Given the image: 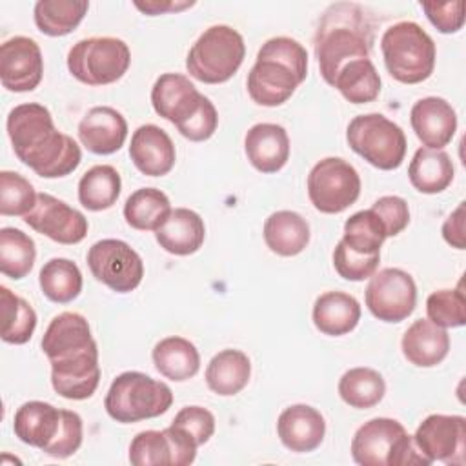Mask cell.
Returning <instances> with one entry per match:
<instances>
[{
    "mask_svg": "<svg viewBox=\"0 0 466 466\" xmlns=\"http://www.w3.org/2000/svg\"><path fill=\"white\" fill-rule=\"evenodd\" d=\"M53 390L69 400L89 399L100 382L98 348L75 353L66 359L49 360Z\"/></svg>",
    "mask_w": 466,
    "mask_h": 466,
    "instance_id": "obj_15",
    "label": "cell"
},
{
    "mask_svg": "<svg viewBox=\"0 0 466 466\" xmlns=\"http://www.w3.org/2000/svg\"><path fill=\"white\" fill-rule=\"evenodd\" d=\"M24 222L53 242L67 246L82 242L89 229L87 218L78 209L49 193H38L36 206L24 217Z\"/></svg>",
    "mask_w": 466,
    "mask_h": 466,
    "instance_id": "obj_13",
    "label": "cell"
},
{
    "mask_svg": "<svg viewBox=\"0 0 466 466\" xmlns=\"http://www.w3.org/2000/svg\"><path fill=\"white\" fill-rule=\"evenodd\" d=\"M38 284L44 297H47L51 302L67 304L80 295L84 280L80 268L73 260L53 257L42 266Z\"/></svg>",
    "mask_w": 466,
    "mask_h": 466,
    "instance_id": "obj_35",
    "label": "cell"
},
{
    "mask_svg": "<svg viewBox=\"0 0 466 466\" xmlns=\"http://www.w3.org/2000/svg\"><path fill=\"white\" fill-rule=\"evenodd\" d=\"M38 193L33 184L16 171H0V215L25 217L36 206Z\"/></svg>",
    "mask_w": 466,
    "mask_h": 466,
    "instance_id": "obj_41",
    "label": "cell"
},
{
    "mask_svg": "<svg viewBox=\"0 0 466 466\" xmlns=\"http://www.w3.org/2000/svg\"><path fill=\"white\" fill-rule=\"evenodd\" d=\"M451 157L442 149L419 147L408 166V178L411 186L426 195L444 191L453 180Z\"/></svg>",
    "mask_w": 466,
    "mask_h": 466,
    "instance_id": "obj_31",
    "label": "cell"
},
{
    "mask_svg": "<svg viewBox=\"0 0 466 466\" xmlns=\"http://www.w3.org/2000/svg\"><path fill=\"white\" fill-rule=\"evenodd\" d=\"M60 422V408L44 400H27L15 411L13 431L24 444L44 451L56 437Z\"/></svg>",
    "mask_w": 466,
    "mask_h": 466,
    "instance_id": "obj_26",
    "label": "cell"
},
{
    "mask_svg": "<svg viewBox=\"0 0 466 466\" xmlns=\"http://www.w3.org/2000/svg\"><path fill=\"white\" fill-rule=\"evenodd\" d=\"M422 11L426 13V18L431 22V25L444 33L451 35L462 29L464 25V2H420Z\"/></svg>",
    "mask_w": 466,
    "mask_h": 466,
    "instance_id": "obj_48",
    "label": "cell"
},
{
    "mask_svg": "<svg viewBox=\"0 0 466 466\" xmlns=\"http://www.w3.org/2000/svg\"><path fill=\"white\" fill-rule=\"evenodd\" d=\"M410 122L428 149H442L451 142L457 131V113L451 104L441 96H424L411 106Z\"/></svg>",
    "mask_w": 466,
    "mask_h": 466,
    "instance_id": "obj_17",
    "label": "cell"
},
{
    "mask_svg": "<svg viewBox=\"0 0 466 466\" xmlns=\"http://www.w3.org/2000/svg\"><path fill=\"white\" fill-rule=\"evenodd\" d=\"M348 146L377 169H397L406 157V135L382 113L355 116L346 129Z\"/></svg>",
    "mask_w": 466,
    "mask_h": 466,
    "instance_id": "obj_7",
    "label": "cell"
},
{
    "mask_svg": "<svg viewBox=\"0 0 466 466\" xmlns=\"http://www.w3.org/2000/svg\"><path fill=\"white\" fill-rule=\"evenodd\" d=\"M217 126H218L217 107L213 106V102L208 96H204L200 100L197 111L187 120H184L182 124H178L175 127L178 129V133L184 138H187L191 142H204L215 135Z\"/></svg>",
    "mask_w": 466,
    "mask_h": 466,
    "instance_id": "obj_47",
    "label": "cell"
},
{
    "mask_svg": "<svg viewBox=\"0 0 466 466\" xmlns=\"http://www.w3.org/2000/svg\"><path fill=\"white\" fill-rule=\"evenodd\" d=\"M129 64L131 51L116 36L82 38L67 53L69 73L87 86H107L120 80Z\"/></svg>",
    "mask_w": 466,
    "mask_h": 466,
    "instance_id": "obj_8",
    "label": "cell"
},
{
    "mask_svg": "<svg viewBox=\"0 0 466 466\" xmlns=\"http://www.w3.org/2000/svg\"><path fill=\"white\" fill-rule=\"evenodd\" d=\"M428 319L441 328H461L466 324V297L462 282L453 289H437L426 299Z\"/></svg>",
    "mask_w": 466,
    "mask_h": 466,
    "instance_id": "obj_42",
    "label": "cell"
},
{
    "mask_svg": "<svg viewBox=\"0 0 466 466\" xmlns=\"http://www.w3.org/2000/svg\"><path fill=\"white\" fill-rule=\"evenodd\" d=\"M244 151L257 171L277 173L289 160L288 131L273 122H258L248 129Z\"/></svg>",
    "mask_w": 466,
    "mask_h": 466,
    "instance_id": "obj_23",
    "label": "cell"
},
{
    "mask_svg": "<svg viewBox=\"0 0 466 466\" xmlns=\"http://www.w3.org/2000/svg\"><path fill=\"white\" fill-rule=\"evenodd\" d=\"M171 404V388L142 371H124L116 375L104 399L107 415L120 424L160 417Z\"/></svg>",
    "mask_w": 466,
    "mask_h": 466,
    "instance_id": "obj_5",
    "label": "cell"
},
{
    "mask_svg": "<svg viewBox=\"0 0 466 466\" xmlns=\"http://www.w3.org/2000/svg\"><path fill=\"white\" fill-rule=\"evenodd\" d=\"M311 319L320 333L340 337L357 328L360 320V304L350 293L326 291L315 299Z\"/></svg>",
    "mask_w": 466,
    "mask_h": 466,
    "instance_id": "obj_27",
    "label": "cell"
},
{
    "mask_svg": "<svg viewBox=\"0 0 466 466\" xmlns=\"http://www.w3.org/2000/svg\"><path fill=\"white\" fill-rule=\"evenodd\" d=\"M351 457L360 466H430L419 451L413 435L390 417L364 422L351 439Z\"/></svg>",
    "mask_w": 466,
    "mask_h": 466,
    "instance_id": "obj_3",
    "label": "cell"
},
{
    "mask_svg": "<svg viewBox=\"0 0 466 466\" xmlns=\"http://www.w3.org/2000/svg\"><path fill=\"white\" fill-rule=\"evenodd\" d=\"M129 158L146 177L167 175L177 160L171 137L155 124H142L131 135Z\"/></svg>",
    "mask_w": 466,
    "mask_h": 466,
    "instance_id": "obj_18",
    "label": "cell"
},
{
    "mask_svg": "<svg viewBox=\"0 0 466 466\" xmlns=\"http://www.w3.org/2000/svg\"><path fill=\"white\" fill-rule=\"evenodd\" d=\"M40 344L49 360L96 348L87 319L76 311H64L53 317Z\"/></svg>",
    "mask_w": 466,
    "mask_h": 466,
    "instance_id": "obj_22",
    "label": "cell"
},
{
    "mask_svg": "<svg viewBox=\"0 0 466 466\" xmlns=\"http://www.w3.org/2000/svg\"><path fill=\"white\" fill-rule=\"evenodd\" d=\"M169 444H171V466H187L195 461L198 444L197 441L182 428L169 424L164 428Z\"/></svg>",
    "mask_w": 466,
    "mask_h": 466,
    "instance_id": "obj_51",
    "label": "cell"
},
{
    "mask_svg": "<svg viewBox=\"0 0 466 466\" xmlns=\"http://www.w3.org/2000/svg\"><path fill=\"white\" fill-rule=\"evenodd\" d=\"M204 95L193 82L180 73L160 75L151 87V104L158 116L169 120L173 126L187 120L198 107Z\"/></svg>",
    "mask_w": 466,
    "mask_h": 466,
    "instance_id": "obj_20",
    "label": "cell"
},
{
    "mask_svg": "<svg viewBox=\"0 0 466 466\" xmlns=\"http://www.w3.org/2000/svg\"><path fill=\"white\" fill-rule=\"evenodd\" d=\"M413 442L430 461L444 464H464L466 450V419L462 415L431 413L417 428Z\"/></svg>",
    "mask_w": 466,
    "mask_h": 466,
    "instance_id": "obj_12",
    "label": "cell"
},
{
    "mask_svg": "<svg viewBox=\"0 0 466 466\" xmlns=\"http://www.w3.org/2000/svg\"><path fill=\"white\" fill-rule=\"evenodd\" d=\"M386 393L384 377L368 366L350 368L339 380V395L350 406L357 410H368L377 406Z\"/></svg>",
    "mask_w": 466,
    "mask_h": 466,
    "instance_id": "obj_36",
    "label": "cell"
},
{
    "mask_svg": "<svg viewBox=\"0 0 466 466\" xmlns=\"http://www.w3.org/2000/svg\"><path fill=\"white\" fill-rule=\"evenodd\" d=\"M464 204L459 202V206L448 215V218L442 224V238L455 249H464L466 248V233H464Z\"/></svg>",
    "mask_w": 466,
    "mask_h": 466,
    "instance_id": "obj_52",
    "label": "cell"
},
{
    "mask_svg": "<svg viewBox=\"0 0 466 466\" xmlns=\"http://www.w3.org/2000/svg\"><path fill=\"white\" fill-rule=\"evenodd\" d=\"M266 246L280 257H295L309 244L308 220L291 209L271 213L262 228Z\"/></svg>",
    "mask_w": 466,
    "mask_h": 466,
    "instance_id": "obj_28",
    "label": "cell"
},
{
    "mask_svg": "<svg viewBox=\"0 0 466 466\" xmlns=\"http://www.w3.org/2000/svg\"><path fill=\"white\" fill-rule=\"evenodd\" d=\"M400 350L404 359L417 368L441 364L450 351V335L430 319H419L402 335Z\"/></svg>",
    "mask_w": 466,
    "mask_h": 466,
    "instance_id": "obj_24",
    "label": "cell"
},
{
    "mask_svg": "<svg viewBox=\"0 0 466 466\" xmlns=\"http://www.w3.org/2000/svg\"><path fill=\"white\" fill-rule=\"evenodd\" d=\"M300 84L302 80L288 66L268 56H257L246 80L251 100L264 107L288 102Z\"/></svg>",
    "mask_w": 466,
    "mask_h": 466,
    "instance_id": "obj_16",
    "label": "cell"
},
{
    "mask_svg": "<svg viewBox=\"0 0 466 466\" xmlns=\"http://www.w3.org/2000/svg\"><path fill=\"white\" fill-rule=\"evenodd\" d=\"M171 424L186 430L198 446L206 444L215 433V415L202 406H184Z\"/></svg>",
    "mask_w": 466,
    "mask_h": 466,
    "instance_id": "obj_49",
    "label": "cell"
},
{
    "mask_svg": "<svg viewBox=\"0 0 466 466\" xmlns=\"http://www.w3.org/2000/svg\"><path fill=\"white\" fill-rule=\"evenodd\" d=\"M251 377V360L240 350H222L208 362L206 384L208 388L220 395L231 397L242 391Z\"/></svg>",
    "mask_w": 466,
    "mask_h": 466,
    "instance_id": "obj_30",
    "label": "cell"
},
{
    "mask_svg": "<svg viewBox=\"0 0 466 466\" xmlns=\"http://www.w3.org/2000/svg\"><path fill=\"white\" fill-rule=\"evenodd\" d=\"M313 46L320 75L331 86L346 64L370 58L373 24L368 11L355 2L331 4L319 20Z\"/></svg>",
    "mask_w": 466,
    "mask_h": 466,
    "instance_id": "obj_2",
    "label": "cell"
},
{
    "mask_svg": "<svg viewBox=\"0 0 466 466\" xmlns=\"http://www.w3.org/2000/svg\"><path fill=\"white\" fill-rule=\"evenodd\" d=\"M89 9L86 0H38L33 18L40 33L47 36H66L78 27Z\"/></svg>",
    "mask_w": 466,
    "mask_h": 466,
    "instance_id": "obj_33",
    "label": "cell"
},
{
    "mask_svg": "<svg viewBox=\"0 0 466 466\" xmlns=\"http://www.w3.org/2000/svg\"><path fill=\"white\" fill-rule=\"evenodd\" d=\"M84 424L82 417L73 410H62V422L53 442L44 450L46 455L55 459H67L82 446Z\"/></svg>",
    "mask_w": 466,
    "mask_h": 466,
    "instance_id": "obj_46",
    "label": "cell"
},
{
    "mask_svg": "<svg viewBox=\"0 0 466 466\" xmlns=\"http://www.w3.org/2000/svg\"><path fill=\"white\" fill-rule=\"evenodd\" d=\"M5 127L16 158L38 177L60 178L80 166V146L56 129L46 106L36 102L15 106L7 115Z\"/></svg>",
    "mask_w": 466,
    "mask_h": 466,
    "instance_id": "obj_1",
    "label": "cell"
},
{
    "mask_svg": "<svg viewBox=\"0 0 466 466\" xmlns=\"http://www.w3.org/2000/svg\"><path fill=\"white\" fill-rule=\"evenodd\" d=\"M277 435L280 442L295 453L317 450L326 435L322 413L309 404H291L277 419Z\"/></svg>",
    "mask_w": 466,
    "mask_h": 466,
    "instance_id": "obj_19",
    "label": "cell"
},
{
    "mask_svg": "<svg viewBox=\"0 0 466 466\" xmlns=\"http://www.w3.org/2000/svg\"><path fill=\"white\" fill-rule=\"evenodd\" d=\"M42 75L44 58L33 38L18 35L0 46V82L7 91H33L42 82Z\"/></svg>",
    "mask_w": 466,
    "mask_h": 466,
    "instance_id": "obj_14",
    "label": "cell"
},
{
    "mask_svg": "<svg viewBox=\"0 0 466 466\" xmlns=\"http://www.w3.org/2000/svg\"><path fill=\"white\" fill-rule=\"evenodd\" d=\"M246 44L242 35L226 24H217L195 40L186 56L187 73L204 84H224L242 66Z\"/></svg>",
    "mask_w": 466,
    "mask_h": 466,
    "instance_id": "obj_6",
    "label": "cell"
},
{
    "mask_svg": "<svg viewBox=\"0 0 466 466\" xmlns=\"http://www.w3.org/2000/svg\"><path fill=\"white\" fill-rule=\"evenodd\" d=\"M36 248L35 240L18 228H2L0 229V271L13 279L20 280L35 266Z\"/></svg>",
    "mask_w": 466,
    "mask_h": 466,
    "instance_id": "obj_39",
    "label": "cell"
},
{
    "mask_svg": "<svg viewBox=\"0 0 466 466\" xmlns=\"http://www.w3.org/2000/svg\"><path fill=\"white\" fill-rule=\"evenodd\" d=\"M257 56H268L288 66L302 82L308 76V51L306 47L289 36H273L262 44Z\"/></svg>",
    "mask_w": 466,
    "mask_h": 466,
    "instance_id": "obj_44",
    "label": "cell"
},
{
    "mask_svg": "<svg viewBox=\"0 0 466 466\" xmlns=\"http://www.w3.org/2000/svg\"><path fill=\"white\" fill-rule=\"evenodd\" d=\"M120 189V173L109 164H96L78 180V200L89 211H104L118 200Z\"/></svg>",
    "mask_w": 466,
    "mask_h": 466,
    "instance_id": "obj_32",
    "label": "cell"
},
{
    "mask_svg": "<svg viewBox=\"0 0 466 466\" xmlns=\"http://www.w3.org/2000/svg\"><path fill=\"white\" fill-rule=\"evenodd\" d=\"M371 209L384 224L388 237H397L410 224V208L402 197L384 195L373 202Z\"/></svg>",
    "mask_w": 466,
    "mask_h": 466,
    "instance_id": "obj_50",
    "label": "cell"
},
{
    "mask_svg": "<svg viewBox=\"0 0 466 466\" xmlns=\"http://www.w3.org/2000/svg\"><path fill=\"white\" fill-rule=\"evenodd\" d=\"M0 311H2V340L7 344H25L36 328V313L33 306L13 293L7 286H0Z\"/></svg>",
    "mask_w": 466,
    "mask_h": 466,
    "instance_id": "obj_38",
    "label": "cell"
},
{
    "mask_svg": "<svg viewBox=\"0 0 466 466\" xmlns=\"http://www.w3.org/2000/svg\"><path fill=\"white\" fill-rule=\"evenodd\" d=\"M171 213L167 195L157 187L133 191L124 204L126 222L138 231H157Z\"/></svg>",
    "mask_w": 466,
    "mask_h": 466,
    "instance_id": "obj_34",
    "label": "cell"
},
{
    "mask_svg": "<svg viewBox=\"0 0 466 466\" xmlns=\"http://www.w3.org/2000/svg\"><path fill=\"white\" fill-rule=\"evenodd\" d=\"M364 302L375 319L382 322H400L415 309V280L400 268H384L375 271L366 286Z\"/></svg>",
    "mask_w": 466,
    "mask_h": 466,
    "instance_id": "obj_11",
    "label": "cell"
},
{
    "mask_svg": "<svg viewBox=\"0 0 466 466\" xmlns=\"http://www.w3.org/2000/svg\"><path fill=\"white\" fill-rule=\"evenodd\" d=\"M157 371L175 382H184L195 377L200 370V355L197 346L178 335L158 340L151 351Z\"/></svg>",
    "mask_w": 466,
    "mask_h": 466,
    "instance_id": "obj_29",
    "label": "cell"
},
{
    "mask_svg": "<svg viewBox=\"0 0 466 466\" xmlns=\"http://www.w3.org/2000/svg\"><path fill=\"white\" fill-rule=\"evenodd\" d=\"M127 459L135 466H171V444L166 431H138L129 444Z\"/></svg>",
    "mask_w": 466,
    "mask_h": 466,
    "instance_id": "obj_43",
    "label": "cell"
},
{
    "mask_svg": "<svg viewBox=\"0 0 466 466\" xmlns=\"http://www.w3.org/2000/svg\"><path fill=\"white\" fill-rule=\"evenodd\" d=\"M380 51L388 73L400 84H420L435 69V42L417 22L390 25L382 33Z\"/></svg>",
    "mask_w": 466,
    "mask_h": 466,
    "instance_id": "obj_4",
    "label": "cell"
},
{
    "mask_svg": "<svg viewBox=\"0 0 466 466\" xmlns=\"http://www.w3.org/2000/svg\"><path fill=\"white\" fill-rule=\"evenodd\" d=\"M379 262L380 253L362 255L350 249L342 240H339L333 249V268L346 280L360 282L364 279H370L377 271Z\"/></svg>",
    "mask_w": 466,
    "mask_h": 466,
    "instance_id": "obj_45",
    "label": "cell"
},
{
    "mask_svg": "<svg viewBox=\"0 0 466 466\" xmlns=\"http://www.w3.org/2000/svg\"><path fill=\"white\" fill-rule=\"evenodd\" d=\"M348 102L368 104L380 93V75L370 58L346 64L331 84Z\"/></svg>",
    "mask_w": 466,
    "mask_h": 466,
    "instance_id": "obj_37",
    "label": "cell"
},
{
    "mask_svg": "<svg viewBox=\"0 0 466 466\" xmlns=\"http://www.w3.org/2000/svg\"><path fill=\"white\" fill-rule=\"evenodd\" d=\"M133 5L142 11L144 15L149 16H157V15H164V13H177L187 7H193L195 2H177V0H147V2H138L135 0Z\"/></svg>",
    "mask_w": 466,
    "mask_h": 466,
    "instance_id": "obj_53",
    "label": "cell"
},
{
    "mask_svg": "<svg viewBox=\"0 0 466 466\" xmlns=\"http://www.w3.org/2000/svg\"><path fill=\"white\" fill-rule=\"evenodd\" d=\"M388 238L384 224L377 217V213L370 209H362L353 213L346 222H344V235L342 242L362 255H373L380 253V246Z\"/></svg>",
    "mask_w": 466,
    "mask_h": 466,
    "instance_id": "obj_40",
    "label": "cell"
},
{
    "mask_svg": "<svg viewBox=\"0 0 466 466\" xmlns=\"http://www.w3.org/2000/svg\"><path fill=\"white\" fill-rule=\"evenodd\" d=\"M158 246L178 257L197 253L206 238V226L202 217L189 208H175L164 224L155 231Z\"/></svg>",
    "mask_w": 466,
    "mask_h": 466,
    "instance_id": "obj_25",
    "label": "cell"
},
{
    "mask_svg": "<svg viewBox=\"0 0 466 466\" xmlns=\"http://www.w3.org/2000/svg\"><path fill=\"white\" fill-rule=\"evenodd\" d=\"M359 195L360 177L357 169L340 157L319 160L308 175V197L320 213H342L357 202Z\"/></svg>",
    "mask_w": 466,
    "mask_h": 466,
    "instance_id": "obj_9",
    "label": "cell"
},
{
    "mask_svg": "<svg viewBox=\"0 0 466 466\" xmlns=\"http://www.w3.org/2000/svg\"><path fill=\"white\" fill-rule=\"evenodd\" d=\"M78 138L87 151L95 155H111L124 146L127 138V122L115 107L95 106L78 122Z\"/></svg>",
    "mask_w": 466,
    "mask_h": 466,
    "instance_id": "obj_21",
    "label": "cell"
},
{
    "mask_svg": "<svg viewBox=\"0 0 466 466\" xmlns=\"http://www.w3.org/2000/svg\"><path fill=\"white\" fill-rule=\"evenodd\" d=\"M87 266L93 277L116 293L137 289L144 277L140 255L120 238H102L87 251Z\"/></svg>",
    "mask_w": 466,
    "mask_h": 466,
    "instance_id": "obj_10",
    "label": "cell"
}]
</instances>
